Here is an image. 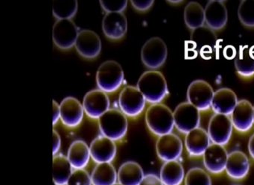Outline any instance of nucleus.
<instances>
[{"label": "nucleus", "mask_w": 254, "mask_h": 185, "mask_svg": "<svg viewBox=\"0 0 254 185\" xmlns=\"http://www.w3.org/2000/svg\"><path fill=\"white\" fill-rule=\"evenodd\" d=\"M136 87L147 102L151 104H160L169 94L166 78L158 70H148L142 73Z\"/></svg>", "instance_id": "nucleus-1"}, {"label": "nucleus", "mask_w": 254, "mask_h": 185, "mask_svg": "<svg viewBox=\"0 0 254 185\" xmlns=\"http://www.w3.org/2000/svg\"><path fill=\"white\" fill-rule=\"evenodd\" d=\"M145 122L149 131L154 135L172 133L175 128L173 112L166 104H151L145 113Z\"/></svg>", "instance_id": "nucleus-2"}, {"label": "nucleus", "mask_w": 254, "mask_h": 185, "mask_svg": "<svg viewBox=\"0 0 254 185\" xmlns=\"http://www.w3.org/2000/svg\"><path fill=\"white\" fill-rule=\"evenodd\" d=\"M98 123L101 134L115 142L124 138L128 129L127 116L118 109L110 108L98 119Z\"/></svg>", "instance_id": "nucleus-3"}, {"label": "nucleus", "mask_w": 254, "mask_h": 185, "mask_svg": "<svg viewBox=\"0 0 254 185\" xmlns=\"http://www.w3.org/2000/svg\"><path fill=\"white\" fill-rule=\"evenodd\" d=\"M96 79L99 89L110 93L115 92L121 87L124 80V73L118 62L110 60L99 66Z\"/></svg>", "instance_id": "nucleus-4"}, {"label": "nucleus", "mask_w": 254, "mask_h": 185, "mask_svg": "<svg viewBox=\"0 0 254 185\" xmlns=\"http://www.w3.org/2000/svg\"><path fill=\"white\" fill-rule=\"evenodd\" d=\"M146 100L137 87H125L119 95L118 104L120 110L130 118L140 116L145 110Z\"/></svg>", "instance_id": "nucleus-5"}, {"label": "nucleus", "mask_w": 254, "mask_h": 185, "mask_svg": "<svg viewBox=\"0 0 254 185\" xmlns=\"http://www.w3.org/2000/svg\"><path fill=\"white\" fill-rule=\"evenodd\" d=\"M168 49L166 43L158 37L150 38L141 50V59L145 67L151 70L160 68L166 62Z\"/></svg>", "instance_id": "nucleus-6"}, {"label": "nucleus", "mask_w": 254, "mask_h": 185, "mask_svg": "<svg viewBox=\"0 0 254 185\" xmlns=\"http://www.w3.org/2000/svg\"><path fill=\"white\" fill-rule=\"evenodd\" d=\"M175 127L181 134H187L200 127V111L190 102H182L173 111Z\"/></svg>", "instance_id": "nucleus-7"}, {"label": "nucleus", "mask_w": 254, "mask_h": 185, "mask_svg": "<svg viewBox=\"0 0 254 185\" xmlns=\"http://www.w3.org/2000/svg\"><path fill=\"white\" fill-rule=\"evenodd\" d=\"M214 93L215 91L210 84L203 79H197L191 82L187 88V100L200 111H206L211 108Z\"/></svg>", "instance_id": "nucleus-8"}, {"label": "nucleus", "mask_w": 254, "mask_h": 185, "mask_svg": "<svg viewBox=\"0 0 254 185\" xmlns=\"http://www.w3.org/2000/svg\"><path fill=\"white\" fill-rule=\"evenodd\" d=\"M79 29L72 19L56 21L53 28V40L59 49L68 50L75 46Z\"/></svg>", "instance_id": "nucleus-9"}, {"label": "nucleus", "mask_w": 254, "mask_h": 185, "mask_svg": "<svg viewBox=\"0 0 254 185\" xmlns=\"http://www.w3.org/2000/svg\"><path fill=\"white\" fill-rule=\"evenodd\" d=\"M233 130L229 116L215 113L209 119L207 132L212 143L226 146L231 139Z\"/></svg>", "instance_id": "nucleus-10"}, {"label": "nucleus", "mask_w": 254, "mask_h": 185, "mask_svg": "<svg viewBox=\"0 0 254 185\" xmlns=\"http://www.w3.org/2000/svg\"><path fill=\"white\" fill-rule=\"evenodd\" d=\"M184 150L181 139L174 133L158 137L156 142L157 156L164 162L179 161Z\"/></svg>", "instance_id": "nucleus-11"}, {"label": "nucleus", "mask_w": 254, "mask_h": 185, "mask_svg": "<svg viewBox=\"0 0 254 185\" xmlns=\"http://www.w3.org/2000/svg\"><path fill=\"white\" fill-rule=\"evenodd\" d=\"M82 104L87 116L99 119L109 110L110 99L106 92L100 89H94L86 94Z\"/></svg>", "instance_id": "nucleus-12"}, {"label": "nucleus", "mask_w": 254, "mask_h": 185, "mask_svg": "<svg viewBox=\"0 0 254 185\" xmlns=\"http://www.w3.org/2000/svg\"><path fill=\"white\" fill-rule=\"evenodd\" d=\"M80 55L86 59L97 58L102 51V41L99 36L91 30L80 31L75 45Z\"/></svg>", "instance_id": "nucleus-13"}, {"label": "nucleus", "mask_w": 254, "mask_h": 185, "mask_svg": "<svg viewBox=\"0 0 254 185\" xmlns=\"http://www.w3.org/2000/svg\"><path fill=\"white\" fill-rule=\"evenodd\" d=\"M60 110L61 122L70 128L79 126L85 113L83 104L74 97L64 98L61 102Z\"/></svg>", "instance_id": "nucleus-14"}, {"label": "nucleus", "mask_w": 254, "mask_h": 185, "mask_svg": "<svg viewBox=\"0 0 254 185\" xmlns=\"http://www.w3.org/2000/svg\"><path fill=\"white\" fill-rule=\"evenodd\" d=\"M228 154L224 146L211 143L203 155L205 170L213 175H219L225 172Z\"/></svg>", "instance_id": "nucleus-15"}, {"label": "nucleus", "mask_w": 254, "mask_h": 185, "mask_svg": "<svg viewBox=\"0 0 254 185\" xmlns=\"http://www.w3.org/2000/svg\"><path fill=\"white\" fill-rule=\"evenodd\" d=\"M230 117L238 132H248L254 125V106L248 100H239Z\"/></svg>", "instance_id": "nucleus-16"}, {"label": "nucleus", "mask_w": 254, "mask_h": 185, "mask_svg": "<svg viewBox=\"0 0 254 185\" xmlns=\"http://www.w3.org/2000/svg\"><path fill=\"white\" fill-rule=\"evenodd\" d=\"M211 142L207 131L201 127L195 128L186 134L184 146L190 157H203Z\"/></svg>", "instance_id": "nucleus-17"}, {"label": "nucleus", "mask_w": 254, "mask_h": 185, "mask_svg": "<svg viewBox=\"0 0 254 185\" xmlns=\"http://www.w3.org/2000/svg\"><path fill=\"white\" fill-rule=\"evenodd\" d=\"M90 155L96 164L111 163L117 155L115 141L101 134L90 143Z\"/></svg>", "instance_id": "nucleus-18"}, {"label": "nucleus", "mask_w": 254, "mask_h": 185, "mask_svg": "<svg viewBox=\"0 0 254 185\" xmlns=\"http://www.w3.org/2000/svg\"><path fill=\"white\" fill-rule=\"evenodd\" d=\"M204 10L205 23L209 29L219 31L227 25L228 13L224 1H209Z\"/></svg>", "instance_id": "nucleus-19"}, {"label": "nucleus", "mask_w": 254, "mask_h": 185, "mask_svg": "<svg viewBox=\"0 0 254 185\" xmlns=\"http://www.w3.org/2000/svg\"><path fill=\"white\" fill-rule=\"evenodd\" d=\"M102 30L107 38L120 40L127 33V18L123 13H106L102 21Z\"/></svg>", "instance_id": "nucleus-20"}, {"label": "nucleus", "mask_w": 254, "mask_h": 185, "mask_svg": "<svg viewBox=\"0 0 254 185\" xmlns=\"http://www.w3.org/2000/svg\"><path fill=\"white\" fill-rule=\"evenodd\" d=\"M250 171V161L246 154L240 150L230 152L227 157L225 173L233 180L245 179Z\"/></svg>", "instance_id": "nucleus-21"}, {"label": "nucleus", "mask_w": 254, "mask_h": 185, "mask_svg": "<svg viewBox=\"0 0 254 185\" xmlns=\"http://www.w3.org/2000/svg\"><path fill=\"white\" fill-rule=\"evenodd\" d=\"M237 95L233 90L221 88L215 91L211 108L214 113L230 116L237 104Z\"/></svg>", "instance_id": "nucleus-22"}, {"label": "nucleus", "mask_w": 254, "mask_h": 185, "mask_svg": "<svg viewBox=\"0 0 254 185\" xmlns=\"http://www.w3.org/2000/svg\"><path fill=\"white\" fill-rule=\"evenodd\" d=\"M144 176L143 169L135 161H126L117 170V181L122 185H139Z\"/></svg>", "instance_id": "nucleus-23"}, {"label": "nucleus", "mask_w": 254, "mask_h": 185, "mask_svg": "<svg viewBox=\"0 0 254 185\" xmlns=\"http://www.w3.org/2000/svg\"><path fill=\"white\" fill-rule=\"evenodd\" d=\"M67 158L74 170L85 169L91 158L90 146L84 140H75L69 146Z\"/></svg>", "instance_id": "nucleus-24"}, {"label": "nucleus", "mask_w": 254, "mask_h": 185, "mask_svg": "<svg viewBox=\"0 0 254 185\" xmlns=\"http://www.w3.org/2000/svg\"><path fill=\"white\" fill-rule=\"evenodd\" d=\"M185 176L184 166L180 161H172L163 163L159 176L163 185H181Z\"/></svg>", "instance_id": "nucleus-25"}, {"label": "nucleus", "mask_w": 254, "mask_h": 185, "mask_svg": "<svg viewBox=\"0 0 254 185\" xmlns=\"http://www.w3.org/2000/svg\"><path fill=\"white\" fill-rule=\"evenodd\" d=\"M74 168L67 156L58 154L53 159V180L57 185H66Z\"/></svg>", "instance_id": "nucleus-26"}, {"label": "nucleus", "mask_w": 254, "mask_h": 185, "mask_svg": "<svg viewBox=\"0 0 254 185\" xmlns=\"http://www.w3.org/2000/svg\"><path fill=\"white\" fill-rule=\"evenodd\" d=\"M184 19L186 26L190 30L203 28L206 25L204 7L196 1L188 3L184 8Z\"/></svg>", "instance_id": "nucleus-27"}, {"label": "nucleus", "mask_w": 254, "mask_h": 185, "mask_svg": "<svg viewBox=\"0 0 254 185\" xmlns=\"http://www.w3.org/2000/svg\"><path fill=\"white\" fill-rule=\"evenodd\" d=\"M93 185H114L117 183V171L111 163L97 164L91 174Z\"/></svg>", "instance_id": "nucleus-28"}, {"label": "nucleus", "mask_w": 254, "mask_h": 185, "mask_svg": "<svg viewBox=\"0 0 254 185\" xmlns=\"http://www.w3.org/2000/svg\"><path fill=\"white\" fill-rule=\"evenodd\" d=\"M236 72L243 78L254 76V56L248 47H241L234 61Z\"/></svg>", "instance_id": "nucleus-29"}, {"label": "nucleus", "mask_w": 254, "mask_h": 185, "mask_svg": "<svg viewBox=\"0 0 254 185\" xmlns=\"http://www.w3.org/2000/svg\"><path fill=\"white\" fill-rule=\"evenodd\" d=\"M78 3L75 1H55L53 4V13L58 20L71 19L78 11Z\"/></svg>", "instance_id": "nucleus-30"}, {"label": "nucleus", "mask_w": 254, "mask_h": 185, "mask_svg": "<svg viewBox=\"0 0 254 185\" xmlns=\"http://www.w3.org/2000/svg\"><path fill=\"white\" fill-rule=\"evenodd\" d=\"M184 185H212L210 173L200 167H192L186 173Z\"/></svg>", "instance_id": "nucleus-31"}, {"label": "nucleus", "mask_w": 254, "mask_h": 185, "mask_svg": "<svg viewBox=\"0 0 254 185\" xmlns=\"http://www.w3.org/2000/svg\"><path fill=\"white\" fill-rule=\"evenodd\" d=\"M238 18L244 26L254 28V0H243L239 3Z\"/></svg>", "instance_id": "nucleus-32"}, {"label": "nucleus", "mask_w": 254, "mask_h": 185, "mask_svg": "<svg viewBox=\"0 0 254 185\" xmlns=\"http://www.w3.org/2000/svg\"><path fill=\"white\" fill-rule=\"evenodd\" d=\"M66 185H93L91 176L85 169L74 170Z\"/></svg>", "instance_id": "nucleus-33"}, {"label": "nucleus", "mask_w": 254, "mask_h": 185, "mask_svg": "<svg viewBox=\"0 0 254 185\" xmlns=\"http://www.w3.org/2000/svg\"><path fill=\"white\" fill-rule=\"evenodd\" d=\"M101 7L108 13H123L127 5V1H100Z\"/></svg>", "instance_id": "nucleus-34"}, {"label": "nucleus", "mask_w": 254, "mask_h": 185, "mask_svg": "<svg viewBox=\"0 0 254 185\" xmlns=\"http://www.w3.org/2000/svg\"><path fill=\"white\" fill-rule=\"evenodd\" d=\"M154 1L153 0H146V1H141V0H133L131 1V4L133 5V8L136 9L138 11L145 12L149 10L153 4Z\"/></svg>", "instance_id": "nucleus-35"}, {"label": "nucleus", "mask_w": 254, "mask_h": 185, "mask_svg": "<svg viewBox=\"0 0 254 185\" xmlns=\"http://www.w3.org/2000/svg\"><path fill=\"white\" fill-rule=\"evenodd\" d=\"M139 185H163V184L160 176L153 173H149V174L145 175Z\"/></svg>", "instance_id": "nucleus-36"}, {"label": "nucleus", "mask_w": 254, "mask_h": 185, "mask_svg": "<svg viewBox=\"0 0 254 185\" xmlns=\"http://www.w3.org/2000/svg\"><path fill=\"white\" fill-rule=\"evenodd\" d=\"M53 155L54 156L59 153L61 149V143H62L60 135L55 130H53Z\"/></svg>", "instance_id": "nucleus-37"}, {"label": "nucleus", "mask_w": 254, "mask_h": 185, "mask_svg": "<svg viewBox=\"0 0 254 185\" xmlns=\"http://www.w3.org/2000/svg\"><path fill=\"white\" fill-rule=\"evenodd\" d=\"M53 126L58 123L61 118L60 104L56 101H53Z\"/></svg>", "instance_id": "nucleus-38"}, {"label": "nucleus", "mask_w": 254, "mask_h": 185, "mask_svg": "<svg viewBox=\"0 0 254 185\" xmlns=\"http://www.w3.org/2000/svg\"><path fill=\"white\" fill-rule=\"evenodd\" d=\"M224 55L227 59H233L236 57V51L232 46H227L224 48Z\"/></svg>", "instance_id": "nucleus-39"}, {"label": "nucleus", "mask_w": 254, "mask_h": 185, "mask_svg": "<svg viewBox=\"0 0 254 185\" xmlns=\"http://www.w3.org/2000/svg\"><path fill=\"white\" fill-rule=\"evenodd\" d=\"M248 150L250 156L254 160V134L250 137L248 143Z\"/></svg>", "instance_id": "nucleus-40"}, {"label": "nucleus", "mask_w": 254, "mask_h": 185, "mask_svg": "<svg viewBox=\"0 0 254 185\" xmlns=\"http://www.w3.org/2000/svg\"><path fill=\"white\" fill-rule=\"evenodd\" d=\"M182 1H169V3H171V4H178V3H181Z\"/></svg>", "instance_id": "nucleus-41"}, {"label": "nucleus", "mask_w": 254, "mask_h": 185, "mask_svg": "<svg viewBox=\"0 0 254 185\" xmlns=\"http://www.w3.org/2000/svg\"><path fill=\"white\" fill-rule=\"evenodd\" d=\"M114 185H122L121 184L119 183V182H117V183L114 184Z\"/></svg>", "instance_id": "nucleus-42"}, {"label": "nucleus", "mask_w": 254, "mask_h": 185, "mask_svg": "<svg viewBox=\"0 0 254 185\" xmlns=\"http://www.w3.org/2000/svg\"></svg>", "instance_id": "nucleus-43"}, {"label": "nucleus", "mask_w": 254, "mask_h": 185, "mask_svg": "<svg viewBox=\"0 0 254 185\" xmlns=\"http://www.w3.org/2000/svg\"><path fill=\"white\" fill-rule=\"evenodd\" d=\"M53 185H57L56 184H55L54 182H53Z\"/></svg>", "instance_id": "nucleus-44"}, {"label": "nucleus", "mask_w": 254, "mask_h": 185, "mask_svg": "<svg viewBox=\"0 0 254 185\" xmlns=\"http://www.w3.org/2000/svg\"></svg>", "instance_id": "nucleus-45"}]
</instances>
